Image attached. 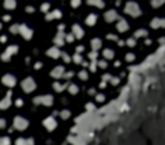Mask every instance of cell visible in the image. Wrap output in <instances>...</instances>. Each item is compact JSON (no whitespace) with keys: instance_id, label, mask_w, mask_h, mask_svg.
<instances>
[{"instance_id":"5bb4252c","label":"cell","mask_w":165,"mask_h":145,"mask_svg":"<svg viewBox=\"0 0 165 145\" xmlns=\"http://www.w3.org/2000/svg\"><path fill=\"white\" fill-rule=\"evenodd\" d=\"M6 128V120L4 119H0V130Z\"/></svg>"},{"instance_id":"ac0fdd59","label":"cell","mask_w":165,"mask_h":145,"mask_svg":"<svg viewBox=\"0 0 165 145\" xmlns=\"http://www.w3.org/2000/svg\"><path fill=\"white\" fill-rule=\"evenodd\" d=\"M3 20H4V21H10V15H4Z\"/></svg>"},{"instance_id":"52a82bcc","label":"cell","mask_w":165,"mask_h":145,"mask_svg":"<svg viewBox=\"0 0 165 145\" xmlns=\"http://www.w3.org/2000/svg\"><path fill=\"white\" fill-rule=\"evenodd\" d=\"M10 105H11V94H7L4 99L0 100V109H7Z\"/></svg>"},{"instance_id":"2e32d148","label":"cell","mask_w":165,"mask_h":145,"mask_svg":"<svg viewBox=\"0 0 165 145\" xmlns=\"http://www.w3.org/2000/svg\"><path fill=\"white\" fill-rule=\"evenodd\" d=\"M16 105H17V106H21V105H22V100H21V99H17V100H16Z\"/></svg>"},{"instance_id":"3957f363","label":"cell","mask_w":165,"mask_h":145,"mask_svg":"<svg viewBox=\"0 0 165 145\" xmlns=\"http://www.w3.org/2000/svg\"><path fill=\"white\" fill-rule=\"evenodd\" d=\"M34 102L35 103H41V105L44 106H50L53 102V98L50 96V95H44V96H38L34 99Z\"/></svg>"},{"instance_id":"8992f818","label":"cell","mask_w":165,"mask_h":145,"mask_svg":"<svg viewBox=\"0 0 165 145\" xmlns=\"http://www.w3.org/2000/svg\"><path fill=\"white\" fill-rule=\"evenodd\" d=\"M2 82L6 86H14L16 85V78H14V75H11V74H7V75H4V77L2 78Z\"/></svg>"},{"instance_id":"9a60e30c","label":"cell","mask_w":165,"mask_h":145,"mask_svg":"<svg viewBox=\"0 0 165 145\" xmlns=\"http://www.w3.org/2000/svg\"><path fill=\"white\" fill-rule=\"evenodd\" d=\"M42 11H48L49 10V4H48V3H45V4H42V8H41Z\"/></svg>"},{"instance_id":"ba28073f","label":"cell","mask_w":165,"mask_h":145,"mask_svg":"<svg viewBox=\"0 0 165 145\" xmlns=\"http://www.w3.org/2000/svg\"><path fill=\"white\" fill-rule=\"evenodd\" d=\"M50 75L55 78H60L63 77V67L59 66V67H55V68L52 70V72H50Z\"/></svg>"},{"instance_id":"d6986e66","label":"cell","mask_w":165,"mask_h":145,"mask_svg":"<svg viewBox=\"0 0 165 145\" xmlns=\"http://www.w3.org/2000/svg\"><path fill=\"white\" fill-rule=\"evenodd\" d=\"M0 29H2V24H0Z\"/></svg>"},{"instance_id":"4fadbf2b","label":"cell","mask_w":165,"mask_h":145,"mask_svg":"<svg viewBox=\"0 0 165 145\" xmlns=\"http://www.w3.org/2000/svg\"><path fill=\"white\" fill-rule=\"evenodd\" d=\"M18 27H20V25H13V27L10 28V31H11V32H13V33L18 32Z\"/></svg>"},{"instance_id":"e0dca14e","label":"cell","mask_w":165,"mask_h":145,"mask_svg":"<svg viewBox=\"0 0 165 145\" xmlns=\"http://www.w3.org/2000/svg\"><path fill=\"white\" fill-rule=\"evenodd\" d=\"M6 41H7V36H2V38H0V42H2V43H4Z\"/></svg>"},{"instance_id":"5b68a950","label":"cell","mask_w":165,"mask_h":145,"mask_svg":"<svg viewBox=\"0 0 165 145\" xmlns=\"http://www.w3.org/2000/svg\"><path fill=\"white\" fill-rule=\"evenodd\" d=\"M18 32L21 33L25 39H31V36H32V29H31L30 27H27V25H20Z\"/></svg>"},{"instance_id":"30bf717a","label":"cell","mask_w":165,"mask_h":145,"mask_svg":"<svg viewBox=\"0 0 165 145\" xmlns=\"http://www.w3.org/2000/svg\"><path fill=\"white\" fill-rule=\"evenodd\" d=\"M3 4H4L6 8H8V10H13V8L16 7V0H4V2H3Z\"/></svg>"},{"instance_id":"8fae6325","label":"cell","mask_w":165,"mask_h":145,"mask_svg":"<svg viewBox=\"0 0 165 145\" xmlns=\"http://www.w3.org/2000/svg\"><path fill=\"white\" fill-rule=\"evenodd\" d=\"M53 88H55L57 92H60V91H63V89H64V85H62V84H59V82H55V84H53Z\"/></svg>"},{"instance_id":"7a4b0ae2","label":"cell","mask_w":165,"mask_h":145,"mask_svg":"<svg viewBox=\"0 0 165 145\" xmlns=\"http://www.w3.org/2000/svg\"><path fill=\"white\" fill-rule=\"evenodd\" d=\"M14 127H16L17 130L22 131V130H25V128L28 127V121L24 119V117L18 116V117H16V119H14Z\"/></svg>"},{"instance_id":"7c38bea8","label":"cell","mask_w":165,"mask_h":145,"mask_svg":"<svg viewBox=\"0 0 165 145\" xmlns=\"http://www.w3.org/2000/svg\"><path fill=\"white\" fill-rule=\"evenodd\" d=\"M70 92H71V94H76V92H77L78 91V88H77V86H76V85H70Z\"/></svg>"},{"instance_id":"277c9868","label":"cell","mask_w":165,"mask_h":145,"mask_svg":"<svg viewBox=\"0 0 165 145\" xmlns=\"http://www.w3.org/2000/svg\"><path fill=\"white\" fill-rule=\"evenodd\" d=\"M17 50H18V47H17L16 45H13V46H8L7 50H6V52L2 55V60L3 61H8L11 56H13L14 53H17Z\"/></svg>"},{"instance_id":"9c48e42d","label":"cell","mask_w":165,"mask_h":145,"mask_svg":"<svg viewBox=\"0 0 165 145\" xmlns=\"http://www.w3.org/2000/svg\"><path fill=\"white\" fill-rule=\"evenodd\" d=\"M48 55L50 56V57H59V56H60V50L57 49V47H52V49H49L48 50Z\"/></svg>"},{"instance_id":"6da1fadb","label":"cell","mask_w":165,"mask_h":145,"mask_svg":"<svg viewBox=\"0 0 165 145\" xmlns=\"http://www.w3.org/2000/svg\"><path fill=\"white\" fill-rule=\"evenodd\" d=\"M21 86H22V89H24L25 92H32L34 89L36 88V84H35V81H34L32 78L28 77V78H25V80L22 81Z\"/></svg>"}]
</instances>
